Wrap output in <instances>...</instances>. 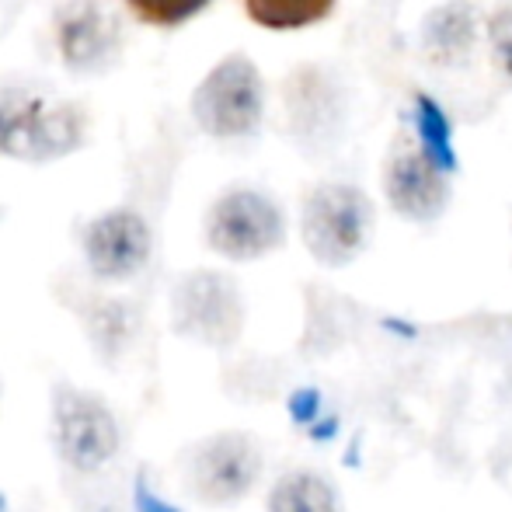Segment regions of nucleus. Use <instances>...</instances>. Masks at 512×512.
<instances>
[{"label": "nucleus", "mask_w": 512, "mask_h": 512, "mask_svg": "<svg viewBox=\"0 0 512 512\" xmlns=\"http://www.w3.org/2000/svg\"><path fill=\"white\" fill-rule=\"evenodd\" d=\"M88 119L77 105L35 91H0V157L60 161L84 143Z\"/></svg>", "instance_id": "nucleus-1"}, {"label": "nucleus", "mask_w": 512, "mask_h": 512, "mask_svg": "<svg viewBox=\"0 0 512 512\" xmlns=\"http://www.w3.org/2000/svg\"><path fill=\"white\" fill-rule=\"evenodd\" d=\"M265 91L248 56H230L203 77L192 95V115L199 129L216 140H241L262 122Z\"/></svg>", "instance_id": "nucleus-2"}, {"label": "nucleus", "mask_w": 512, "mask_h": 512, "mask_svg": "<svg viewBox=\"0 0 512 512\" xmlns=\"http://www.w3.org/2000/svg\"><path fill=\"white\" fill-rule=\"evenodd\" d=\"M373 206L352 185H321L304 203V244L324 265H345L366 248Z\"/></svg>", "instance_id": "nucleus-3"}, {"label": "nucleus", "mask_w": 512, "mask_h": 512, "mask_svg": "<svg viewBox=\"0 0 512 512\" xmlns=\"http://www.w3.org/2000/svg\"><path fill=\"white\" fill-rule=\"evenodd\" d=\"M286 237L283 213L258 192H230L209 209L206 241L213 251L234 262H251L276 251Z\"/></svg>", "instance_id": "nucleus-4"}, {"label": "nucleus", "mask_w": 512, "mask_h": 512, "mask_svg": "<svg viewBox=\"0 0 512 512\" xmlns=\"http://www.w3.org/2000/svg\"><path fill=\"white\" fill-rule=\"evenodd\" d=\"M178 335H189L206 345L237 342L244 324V304L237 286L216 272H192L178 283L171 300Z\"/></svg>", "instance_id": "nucleus-5"}, {"label": "nucleus", "mask_w": 512, "mask_h": 512, "mask_svg": "<svg viewBox=\"0 0 512 512\" xmlns=\"http://www.w3.org/2000/svg\"><path fill=\"white\" fill-rule=\"evenodd\" d=\"M262 474V450L244 432H223L196 450L189 485L206 506H234L255 488Z\"/></svg>", "instance_id": "nucleus-6"}, {"label": "nucleus", "mask_w": 512, "mask_h": 512, "mask_svg": "<svg viewBox=\"0 0 512 512\" xmlns=\"http://www.w3.org/2000/svg\"><path fill=\"white\" fill-rule=\"evenodd\" d=\"M56 446L63 460L77 471H98L119 450V425L108 405L95 394L70 391L56 394Z\"/></svg>", "instance_id": "nucleus-7"}, {"label": "nucleus", "mask_w": 512, "mask_h": 512, "mask_svg": "<svg viewBox=\"0 0 512 512\" xmlns=\"http://www.w3.org/2000/svg\"><path fill=\"white\" fill-rule=\"evenodd\" d=\"M84 255L98 279H129L150 258V227L133 209L98 216L84 234Z\"/></svg>", "instance_id": "nucleus-8"}, {"label": "nucleus", "mask_w": 512, "mask_h": 512, "mask_svg": "<svg viewBox=\"0 0 512 512\" xmlns=\"http://www.w3.org/2000/svg\"><path fill=\"white\" fill-rule=\"evenodd\" d=\"M446 171L425 150H401L387 164V199L401 216L429 223L446 206Z\"/></svg>", "instance_id": "nucleus-9"}, {"label": "nucleus", "mask_w": 512, "mask_h": 512, "mask_svg": "<svg viewBox=\"0 0 512 512\" xmlns=\"http://www.w3.org/2000/svg\"><path fill=\"white\" fill-rule=\"evenodd\" d=\"M119 46H122L119 25L112 21V14H105L102 7H95L91 0H84L74 11L63 14L60 53L70 70L98 74V70H105L108 63L119 56Z\"/></svg>", "instance_id": "nucleus-10"}, {"label": "nucleus", "mask_w": 512, "mask_h": 512, "mask_svg": "<svg viewBox=\"0 0 512 512\" xmlns=\"http://www.w3.org/2000/svg\"><path fill=\"white\" fill-rule=\"evenodd\" d=\"M269 512H342L338 495L321 474L293 471L276 481L269 495Z\"/></svg>", "instance_id": "nucleus-11"}, {"label": "nucleus", "mask_w": 512, "mask_h": 512, "mask_svg": "<svg viewBox=\"0 0 512 512\" xmlns=\"http://www.w3.org/2000/svg\"><path fill=\"white\" fill-rule=\"evenodd\" d=\"M335 0H244V11L269 32H297L328 18Z\"/></svg>", "instance_id": "nucleus-12"}, {"label": "nucleus", "mask_w": 512, "mask_h": 512, "mask_svg": "<svg viewBox=\"0 0 512 512\" xmlns=\"http://www.w3.org/2000/svg\"><path fill=\"white\" fill-rule=\"evenodd\" d=\"M415 126H418V136H422V150L439 164L443 171H453L457 168V154H453V136H450V122L446 115L439 112V105L432 98L418 95L415 98Z\"/></svg>", "instance_id": "nucleus-13"}, {"label": "nucleus", "mask_w": 512, "mask_h": 512, "mask_svg": "<svg viewBox=\"0 0 512 512\" xmlns=\"http://www.w3.org/2000/svg\"><path fill=\"white\" fill-rule=\"evenodd\" d=\"M425 42L436 56L450 60V56H460V49L471 42V11L460 4H450L443 11H436L429 18V28H425Z\"/></svg>", "instance_id": "nucleus-14"}, {"label": "nucleus", "mask_w": 512, "mask_h": 512, "mask_svg": "<svg viewBox=\"0 0 512 512\" xmlns=\"http://www.w3.org/2000/svg\"><path fill=\"white\" fill-rule=\"evenodd\" d=\"M126 7L154 28H178L189 18H196L199 11H206L209 0H126Z\"/></svg>", "instance_id": "nucleus-15"}, {"label": "nucleus", "mask_w": 512, "mask_h": 512, "mask_svg": "<svg viewBox=\"0 0 512 512\" xmlns=\"http://www.w3.org/2000/svg\"><path fill=\"white\" fill-rule=\"evenodd\" d=\"M492 46L499 56V67L512 77V7H502L492 18Z\"/></svg>", "instance_id": "nucleus-16"}, {"label": "nucleus", "mask_w": 512, "mask_h": 512, "mask_svg": "<svg viewBox=\"0 0 512 512\" xmlns=\"http://www.w3.org/2000/svg\"><path fill=\"white\" fill-rule=\"evenodd\" d=\"M133 506L136 512H178V509H171L168 502H161L154 492L147 488V481H136V488H133Z\"/></svg>", "instance_id": "nucleus-17"}, {"label": "nucleus", "mask_w": 512, "mask_h": 512, "mask_svg": "<svg viewBox=\"0 0 512 512\" xmlns=\"http://www.w3.org/2000/svg\"><path fill=\"white\" fill-rule=\"evenodd\" d=\"M0 512H4V495H0Z\"/></svg>", "instance_id": "nucleus-18"}]
</instances>
